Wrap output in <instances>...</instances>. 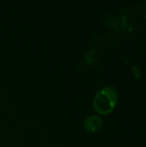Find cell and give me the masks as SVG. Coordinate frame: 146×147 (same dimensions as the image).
Wrapping results in <instances>:
<instances>
[{
	"label": "cell",
	"mask_w": 146,
	"mask_h": 147,
	"mask_svg": "<svg viewBox=\"0 0 146 147\" xmlns=\"http://www.w3.org/2000/svg\"><path fill=\"white\" fill-rule=\"evenodd\" d=\"M118 103V93L114 86L101 89L94 96L93 107L101 115H108L114 112Z\"/></svg>",
	"instance_id": "obj_1"
},
{
	"label": "cell",
	"mask_w": 146,
	"mask_h": 147,
	"mask_svg": "<svg viewBox=\"0 0 146 147\" xmlns=\"http://www.w3.org/2000/svg\"><path fill=\"white\" fill-rule=\"evenodd\" d=\"M103 125V120L98 115H90L87 117L83 122V127L88 133L98 132Z\"/></svg>",
	"instance_id": "obj_2"
}]
</instances>
